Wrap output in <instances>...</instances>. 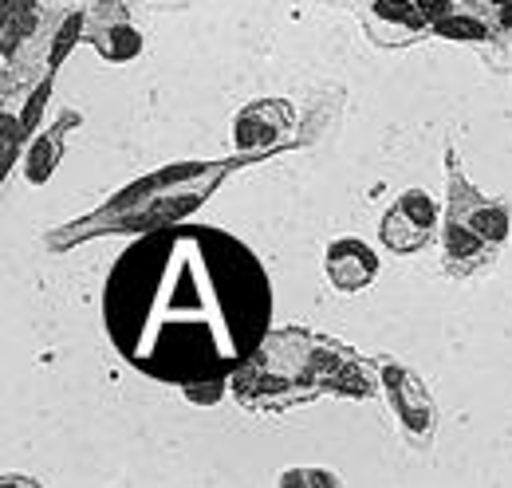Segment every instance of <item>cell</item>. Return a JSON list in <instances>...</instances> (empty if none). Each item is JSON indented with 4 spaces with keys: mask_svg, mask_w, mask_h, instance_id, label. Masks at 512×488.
Masks as SVG:
<instances>
[{
    "mask_svg": "<svg viewBox=\"0 0 512 488\" xmlns=\"http://www.w3.org/2000/svg\"><path fill=\"white\" fill-rule=\"evenodd\" d=\"M103 319L134 370L197 386L225 378L260 351L272 323V284L229 233L166 225L119 256Z\"/></svg>",
    "mask_w": 512,
    "mask_h": 488,
    "instance_id": "6da1fadb",
    "label": "cell"
},
{
    "mask_svg": "<svg viewBox=\"0 0 512 488\" xmlns=\"http://www.w3.org/2000/svg\"><path fill=\"white\" fill-rule=\"evenodd\" d=\"M434 225H438V205L430 193L422 189H406L390 209L383 213V225H379V241L398 252V256H410L418 248H426L434 237Z\"/></svg>",
    "mask_w": 512,
    "mask_h": 488,
    "instance_id": "3957f363",
    "label": "cell"
},
{
    "mask_svg": "<svg viewBox=\"0 0 512 488\" xmlns=\"http://www.w3.org/2000/svg\"><path fill=\"white\" fill-rule=\"evenodd\" d=\"M323 272H327V280H331L335 292L355 296V292H363V288L379 276V256H375V248H371L367 241L339 237V241L327 244Z\"/></svg>",
    "mask_w": 512,
    "mask_h": 488,
    "instance_id": "8992f818",
    "label": "cell"
},
{
    "mask_svg": "<svg viewBox=\"0 0 512 488\" xmlns=\"http://www.w3.org/2000/svg\"><path fill=\"white\" fill-rule=\"evenodd\" d=\"M449 221H461L465 229H473L481 241L501 244L509 237V205L505 201H489L481 197L473 185L465 182L449 158Z\"/></svg>",
    "mask_w": 512,
    "mask_h": 488,
    "instance_id": "277c9868",
    "label": "cell"
},
{
    "mask_svg": "<svg viewBox=\"0 0 512 488\" xmlns=\"http://www.w3.org/2000/svg\"><path fill=\"white\" fill-rule=\"evenodd\" d=\"M292 122H296V111L284 99H256L237 111L233 142H237V150H249V154L276 150L284 142V134L292 130Z\"/></svg>",
    "mask_w": 512,
    "mask_h": 488,
    "instance_id": "5b68a950",
    "label": "cell"
},
{
    "mask_svg": "<svg viewBox=\"0 0 512 488\" xmlns=\"http://www.w3.org/2000/svg\"><path fill=\"white\" fill-rule=\"evenodd\" d=\"M276 485L280 488H335L339 477L327 473V469H288V473H280Z\"/></svg>",
    "mask_w": 512,
    "mask_h": 488,
    "instance_id": "30bf717a",
    "label": "cell"
},
{
    "mask_svg": "<svg viewBox=\"0 0 512 488\" xmlns=\"http://www.w3.org/2000/svg\"><path fill=\"white\" fill-rule=\"evenodd\" d=\"M383 390L398 426L406 433V441L426 449L434 441V426H438V410H434V398H430L426 382L406 366L383 363Z\"/></svg>",
    "mask_w": 512,
    "mask_h": 488,
    "instance_id": "7a4b0ae2",
    "label": "cell"
},
{
    "mask_svg": "<svg viewBox=\"0 0 512 488\" xmlns=\"http://www.w3.org/2000/svg\"><path fill=\"white\" fill-rule=\"evenodd\" d=\"M367 32L379 44H410V40L434 32V24H430V16L418 0H371Z\"/></svg>",
    "mask_w": 512,
    "mask_h": 488,
    "instance_id": "52a82bcc",
    "label": "cell"
},
{
    "mask_svg": "<svg viewBox=\"0 0 512 488\" xmlns=\"http://www.w3.org/2000/svg\"><path fill=\"white\" fill-rule=\"evenodd\" d=\"M107 60H115V63H123V60H134L138 52H142V36L130 28L127 20H115L111 28H95L91 36H87Z\"/></svg>",
    "mask_w": 512,
    "mask_h": 488,
    "instance_id": "9c48e42d",
    "label": "cell"
},
{
    "mask_svg": "<svg viewBox=\"0 0 512 488\" xmlns=\"http://www.w3.org/2000/svg\"><path fill=\"white\" fill-rule=\"evenodd\" d=\"M79 115L75 111H64L56 126H48L36 142H32V150H28V158H24V178L32 185H44L52 174H56V166H60V154H64V130L67 126H75Z\"/></svg>",
    "mask_w": 512,
    "mask_h": 488,
    "instance_id": "ba28073f",
    "label": "cell"
}]
</instances>
